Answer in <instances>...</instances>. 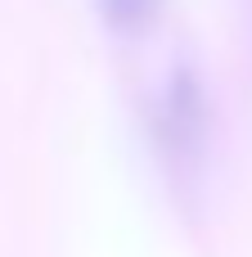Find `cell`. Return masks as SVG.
I'll return each instance as SVG.
<instances>
[{"label": "cell", "instance_id": "1", "mask_svg": "<svg viewBox=\"0 0 252 257\" xmlns=\"http://www.w3.org/2000/svg\"><path fill=\"white\" fill-rule=\"evenodd\" d=\"M153 131L167 149V158L176 167H198L203 149H207V95L203 81L189 63H176L158 90V108H153Z\"/></svg>", "mask_w": 252, "mask_h": 257}, {"label": "cell", "instance_id": "2", "mask_svg": "<svg viewBox=\"0 0 252 257\" xmlns=\"http://www.w3.org/2000/svg\"><path fill=\"white\" fill-rule=\"evenodd\" d=\"M95 5H99L104 27L122 41H135V36L153 32V23L162 14V0H95Z\"/></svg>", "mask_w": 252, "mask_h": 257}]
</instances>
